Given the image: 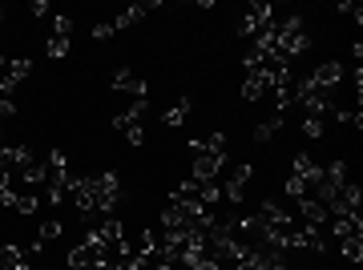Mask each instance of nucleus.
<instances>
[{
	"label": "nucleus",
	"instance_id": "1",
	"mask_svg": "<svg viewBox=\"0 0 363 270\" xmlns=\"http://www.w3.org/2000/svg\"><path fill=\"white\" fill-rule=\"evenodd\" d=\"M307 49H311V37H307V28H303V16H291L283 25H274V57H279V61L291 64Z\"/></svg>",
	"mask_w": 363,
	"mask_h": 270
},
{
	"label": "nucleus",
	"instance_id": "2",
	"mask_svg": "<svg viewBox=\"0 0 363 270\" xmlns=\"http://www.w3.org/2000/svg\"><path fill=\"white\" fill-rule=\"evenodd\" d=\"M65 262H69V270H101L105 262H109V250H105V246L93 238V230H89L73 250H69Z\"/></svg>",
	"mask_w": 363,
	"mask_h": 270
},
{
	"label": "nucleus",
	"instance_id": "3",
	"mask_svg": "<svg viewBox=\"0 0 363 270\" xmlns=\"http://www.w3.org/2000/svg\"><path fill=\"white\" fill-rule=\"evenodd\" d=\"M89 193H93V214H109L121 198V178L117 174H89Z\"/></svg>",
	"mask_w": 363,
	"mask_h": 270
},
{
	"label": "nucleus",
	"instance_id": "4",
	"mask_svg": "<svg viewBox=\"0 0 363 270\" xmlns=\"http://www.w3.org/2000/svg\"><path fill=\"white\" fill-rule=\"evenodd\" d=\"M150 113V105L145 101H133L130 105V113H117L113 117V129L117 133H125L130 137V145H142L145 142V129H142V117Z\"/></svg>",
	"mask_w": 363,
	"mask_h": 270
},
{
	"label": "nucleus",
	"instance_id": "5",
	"mask_svg": "<svg viewBox=\"0 0 363 270\" xmlns=\"http://www.w3.org/2000/svg\"><path fill=\"white\" fill-rule=\"evenodd\" d=\"M28 73H33V61H25V57L0 64V97H13V89L28 77Z\"/></svg>",
	"mask_w": 363,
	"mask_h": 270
},
{
	"label": "nucleus",
	"instance_id": "6",
	"mask_svg": "<svg viewBox=\"0 0 363 270\" xmlns=\"http://www.w3.org/2000/svg\"><path fill=\"white\" fill-rule=\"evenodd\" d=\"M250 174H255V169H250L247 162H242V166H234L230 174H226V181L218 186V190H222V198H226L230 206H238V202H242V193H247V181H250Z\"/></svg>",
	"mask_w": 363,
	"mask_h": 270
},
{
	"label": "nucleus",
	"instance_id": "7",
	"mask_svg": "<svg viewBox=\"0 0 363 270\" xmlns=\"http://www.w3.org/2000/svg\"><path fill=\"white\" fill-rule=\"evenodd\" d=\"M291 174L307 181V190H315V186H319V178H323V166H319L311 154H295V157H291Z\"/></svg>",
	"mask_w": 363,
	"mask_h": 270
},
{
	"label": "nucleus",
	"instance_id": "8",
	"mask_svg": "<svg viewBox=\"0 0 363 270\" xmlns=\"http://www.w3.org/2000/svg\"><path fill=\"white\" fill-rule=\"evenodd\" d=\"M291 250H307V254H323L327 242H323V230L315 226H303V230H291Z\"/></svg>",
	"mask_w": 363,
	"mask_h": 270
},
{
	"label": "nucleus",
	"instance_id": "9",
	"mask_svg": "<svg viewBox=\"0 0 363 270\" xmlns=\"http://www.w3.org/2000/svg\"><path fill=\"white\" fill-rule=\"evenodd\" d=\"M307 81H311V85H315L319 93H331V89L339 85V81H343V64H339V61H327V64H319V69H315V73H311Z\"/></svg>",
	"mask_w": 363,
	"mask_h": 270
},
{
	"label": "nucleus",
	"instance_id": "10",
	"mask_svg": "<svg viewBox=\"0 0 363 270\" xmlns=\"http://www.w3.org/2000/svg\"><path fill=\"white\" fill-rule=\"evenodd\" d=\"M93 238H97V242H101L105 250H117V246L125 242V226H121V222H117V218H105L101 226L93 230Z\"/></svg>",
	"mask_w": 363,
	"mask_h": 270
},
{
	"label": "nucleus",
	"instance_id": "11",
	"mask_svg": "<svg viewBox=\"0 0 363 270\" xmlns=\"http://www.w3.org/2000/svg\"><path fill=\"white\" fill-rule=\"evenodd\" d=\"M271 89H274V81L267 77L262 69H255V73H247V81H242V97H247V101H262V97H267Z\"/></svg>",
	"mask_w": 363,
	"mask_h": 270
},
{
	"label": "nucleus",
	"instance_id": "12",
	"mask_svg": "<svg viewBox=\"0 0 363 270\" xmlns=\"http://www.w3.org/2000/svg\"><path fill=\"white\" fill-rule=\"evenodd\" d=\"M331 234H335L339 242L343 238H363V218L359 214H335L331 218Z\"/></svg>",
	"mask_w": 363,
	"mask_h": 270
},
{
	"label": "nucleus",
	"instance_id": "13",
	"mask_svg": "<svg viewBox=\"0 0 363 270\" xmlns=\"http://www.w3.org/2000/svg\"><path fill=\"white\" fill-rule=\"evenodd\" d=\"M113 89H117V93H133L138 101H145V93H150V85H145L142 77H133L130 69H117V73H113Z\"/></svg>",
	"mask_w": 363,
	"mask_h": 270
},
{
	"label": "nucleus",
	"instance_id": "14",
	"mask_svg": "<svg viewBox=\"0 0 363 270\" xmlns=\"http://www.w3.org/2000/svg\"><path fill=\"white\" fill-rule=\"evenodd\" d=\"M298 210H303V222L307 226H315V230H323V222H327V206L315 198V193H307V198H298Z\"/></svg>",
	"mask_w": 363,
	"mask_h": 270
},
{
	"label": "nucleus",
	"instance_id": "15",
	"mask_svg": "<svg viewBox=\"0 0 363 270\" xmlns=\"http://www.w3.org/2000/svg\"><path fill=\"white\" fill-rule=\"evenodd\" d=\"M0 270H33V262H28V250L25 246H0Z\"/></svg>",
	"mask_w": 363,
	"mask_h": 270
},
{
	"label": "nucleus",
	"instance_id": "16",
	"mask_svg": "<svg viewBox=\"0 0 363 270\" xmlns=\"http://www.w3.org/2000/svg\"><path fill=\"white\" fill-rule=\"evenodd\" d=\"M145 9H150V4H130L125 13H117V16H113V33H125L130 25H138V21L145 16Z\"/></svg>",
	"mask_w": 363,
	"mask_h": 270
},
{
	"label": "nucleus",
	"instance_id": "17",
	"mask_svg": "<svg viewBox=\"0 0 363 270\" xmlns=\"http://www.w3.org/2000/svg\"><path fill=\"white\" fill-rule=\"evenodd\" d=\"M283 125H286V113H271L259 129H255V142H271V137H274V133H279Z\"/></svg>",
	"mask_w": 363,
	"mask_h": 270
},
{
	"label": "nucleus",
	"instance_id": "18",
	"mask_svg": "<svg viewBox=\"0 0 363 270\" xmlns=\"http://www.w3.org/2000/svg\"><path fill=\"white\" fill-rule=\"evenodd\" d=\"M190 109H194V105L186 101V97H182L178 105H174V109H166V113H162V125H169V129H178L182 121H186V117H190Z\"/></svg>",
	"mask_w": 363,
	"mask_h": 270
},
{
	"label": "nucleus",
	"instance_id": "19",
	"mask_svg": "<svg viewBox=\"0 0 363 270\" xmlns=\"http://www.w3.org/2000/svg\"><path fill=\"white\" fill-rule=\"evenodd\" d=\"M283 190H286V198H295V202H298V198H307V193H311V190H307V181H303V178H295V174L286 178V186H283Z\"/></svg>",
	"mask_w": 363,
	"mask_h": 270
},
{
	"label": "nucleus",
	"instance_id": "20",
	"mask_svg": "<svg viewBox=\"0 0 363 270\" xmlns=\"http://www.w3.org/2000/svg\"><path fill=\"white\" fill-rule=\"evenodd\" d=\"M343 258H347V262H359L363 258V238H343Z\"/></svg>",
	"mask_w": 363,
	"mask_h": 270
},
{
	"label": "nucleus",
	"instance_id": "21",
	"mask_svg": "<svg viewBox=\"0 0 363 270\" xmlns=\"http://www.w3.org/2000/svg\"><path fill=\"white\" fill-rule=\"evenodd\" d=\"M303 133H307V137H323V117H303Z\"/></svg>",
	"mask_w": 363,
	"mask_h": 270
},
{
	"label": "nucleus",
	"instance_id": "22",
	"mask_svg": "<svg viewBox=\"0 0 363 270\" xmlns=\"http://www.w3.org/2000/svg\"><path fill=\"white\" fill-rule=\"evenodd\" d=\"M61 230H65V226H61L57 218L45 222V226H40V242H52V238H61Z\"/></svg>",
	"mask_w": 363,
	"mask_h": 270
},
{
	"label": "nucleus",
	"instance_id": "23",
	"mask_svg": "<svg viewBox=\"0 0 363 270\" xmlns=\"http://www.w3.org/2000/svg\"><path fill=\"white\" fill-rule=\"evenodd\" d=\"M69 52V37H57V33H52L49 37V57H65Z\"/></svg>",
	"mask_w": 363,
	"mask_h": 270
},
{
	"label": "nucleus",
	"instance_id": "24",
	"mask_svg": "<svg viewBox=\"0 0 363 270\" xmlns=\"http://www.w3.org/2000/svg\"><path fill=\"white\" fill-rule=\"evenodd\" d=\"M52 33H57V37H69V33H73V16H57V25H52Z\"/></svg>",
	"mask_w": 363,
	"mask_h": 270
},
{
	"label": "nucleus",
	"instance_id": "25",
	"mask_svg": "<svg viewBox=\"0 0 363 270\" xmlns=\"http://www.w3.org/2000/svg\"><path fill=\"white\" fill-rule=\"evenodd\" d=\"M113 37V21H101V25H93V40H109Z\"/></svg>",
	"mask_w": 363,
	"mask_h": 270
},
{
	"label": "nucleus",
	"instance_id": "26",
	"mask_svg": "<svg viewBox=\"0 0 363 270\" xmlns=\"http://www.w3.org/2000/svg\"><path fill=\"white\" fill-rule=\"evenodd\" d=\"M174 270H190V266H174Z\"/></svg>",
	"mask_w": 363,
	"mask_h": 270
},
{
	"label": "nucleus",
	"instance_id": "27",
	"mask_svg": "<svg viewBox=\"0 0 363 270\" xmlns=\"http://www.w3.org/2000/svg\"><path fill=\"white\" fill-rule=\"evenodd\" d=\"M0 21H4V9H0Z\"/></svg>",
	"mask_w": 363,
	"mask_h": 270
},
{
	"label": "nucleus",
	"instance_id": "28",
	"mask_svg": "<svg viewBox=\"0 0 363 270\" xmlns=\"http://www.w3.org/2000/svg\"><path fill=\"white\" fill-rule=\"evenodd\" d=\"M0 142H4V137H0Z\"/></svg>",
	"mask_w": 363,
	"mask_h": 270
},
{
	"label": "nucleus",
	"instance_id": "29",
	"mask_svg": "<svg viewBox=\"0 0 363 270\" xmlns=\"http://www.w3.org/2000/svg\"><path fill=\"white\" fill-rule=\"evenodd\" d=\"M0 64H4V61H0Z\"/></svg>",
	"mask_w": 363,
	"mask_h": 270
}]
</instances>
